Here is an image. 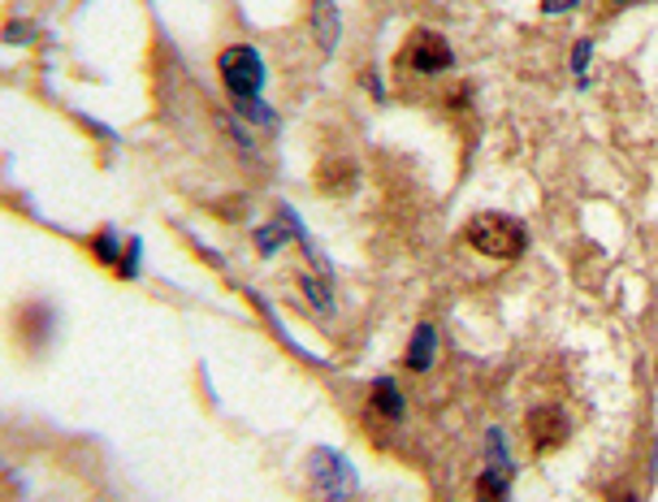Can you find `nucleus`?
<instances>
[{"instance_id":"f257e3e1","label":"nucleus","mask_w":658,"mask_h":502,"mask_svg":"<svg viewBox=\"0 0 658 502\" xmlns=\"http://www.w3.org/2000/svg\"><path fill=\"white\" fill-rule=\"evenodd\" d=\"M217 70H222V78H226L230 96L238 100V109H247V117H256V121H269V109L261 105L265 66H261V52H256V48H247V43L226 48L222 61H217Z\"/></svg>"},{"instance_id":"f03ea898","label":"nucleus","mask_w":658,"mask_h":502,"mask_svg":"<svg viewBox=\"0 0 658 502\" xmlns=\"http://www.w3.org/2000/svg\"><path fill=\"white\" fill-rule=\"evenodd\" d=\"M468 247L472 252H481V256H494V260H515L520 252H524V230L511 222V217H503V213H485V217H472L468 222Z\"/></svg>"},{"instance_id":"7ed1b4c3","label":"nucleus","mask_w":658,"mask_h":502,"mask_svg":"<svg viewBox=\"0 0 658 502\" xmlns=\"http://www.w3.org/2000/svg\"><path fill=\"white\" fill-rule=\"evenodd\" d=\"M312 490L325 502H343L355 490V476L334 451H312Z\"/></svg>"},{"instance_id":"20e7f679","label":"nucleus","mask_w":658,"mask_h":502,"mask_svg":"<svg viewBox=\"0 0 658 502\" xmlns=\"http://www.w3.org/2000/svg\"><path fill=\"white\" fill-rule=\"evenodd\" d=\"M407 61L421 75H442V70H451V43L438 36V31H416V36L407 39Z\"/></svg>"},{"instance_id":"39448f33","label":"nucleus","mask_w":658,"mask_h":502,"mask_svg":"<svg viewBox=\"0 0 658 502\" xmlns=\"http://www.w3.org/2000/svg\"><path fill=\"white\" fill-rule=\"evenodd\" d=\"M529 433H533V446H538V451H550V446H559V442L568 437V416L554 412V407H538V412L529 416Z\"/></svg>"},{"instance_id":"423d86ee","label":"nucleus","mask_w":658,"mask_h":502,"mask_svg":"<svg viewBox=\"0 0 658 502\" xmlns=\"http://www.w3.org/2000/svg\"><path fill=\"white\" fill-rule=\"evenodd\" d=\"M433 347H438L433 325H416V338H412V347H407V368L425 373L429 364H433Z\"/></svg>"},{"instance_id":"0eeeda50","label":"nucleus","mask_w":658,"mask_h":502,"mask_svg":"<svg viewBox=\"0 0 658 502\" xmlns=\"http://www.w3.org/2000/svg\"><path fill=\"white\" fill-rule=\"evenodd\" d=\"M373 407L386 412L390 421H403V398H399L394 382H377V386H373Z\"/></svg>"},{"instance_id":"6e6552de","label":"nucleus","mask_w":658,"mask_h":502,"mask_svg":"<svg viewBox=\"0 0 658 502\" xmlns=\"http://www.w3.org/2000/svg\"><path fill=\"white\" fill-rule=\"evenodd\" d=\"M477 502H507V472H485L477 485Z\"/></svg>"},{"instance_id":"1a4fd4ad","label":"nucleus","mask_w":658,"mask_h":502,"mask_svg":"<svg viewBox=\"0 0 658 502\" xmlns=\"http://www.w3.org/2000/svg\"><path fill=\"white\" fill-rule=\"evenodd\" d=\"M572 4H581V0H546L542 9L546 13H563V9H572Z\"/></svg>"},{"instance_id":"9d476101","label":"nucleus","mask_w":658,"mask_h":502,"mask_svg":"<svg viewBox=\"0 0 658 502\" xmlns=\"http://www.w3.org/2000/svg\"><path fill=\"white\" fill-rule=\"evenodd\" d=\"M585 61H589V39L577 43V75H585Z\"/></svg>"}]
</instances>
